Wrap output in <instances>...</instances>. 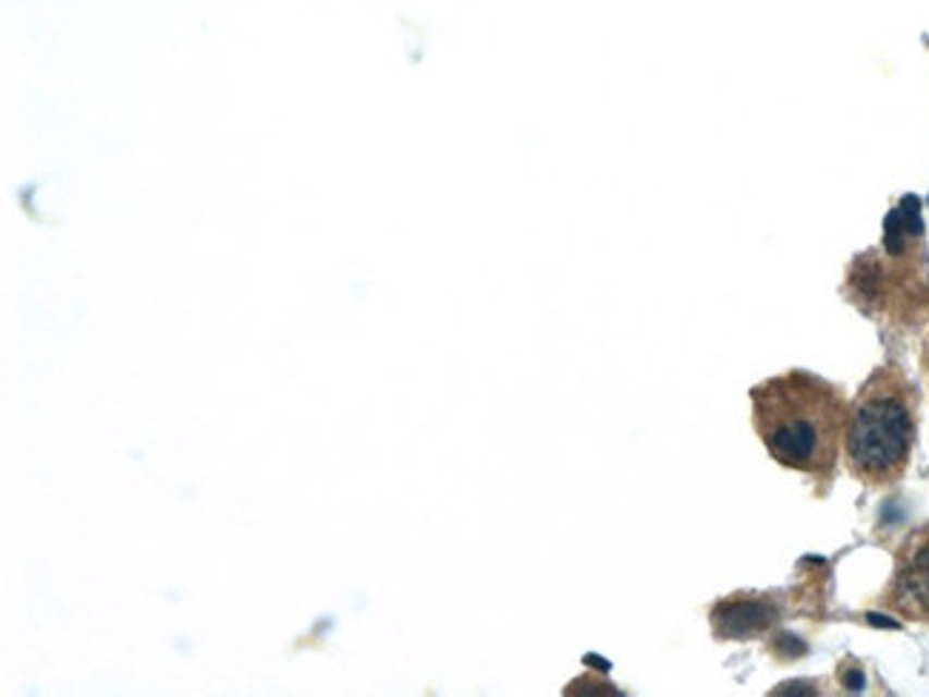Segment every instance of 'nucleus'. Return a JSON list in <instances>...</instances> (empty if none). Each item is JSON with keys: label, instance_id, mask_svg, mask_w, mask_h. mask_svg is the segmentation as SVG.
<instances>
[{"label": "nucleus", "instance_id": "nucleus-1", "mask_svg": "<svg viewBox=\"0 0 929 697\" xmlns=\"http://www.w3.org/2000/svg\"><path fill=\"white\" fill-rule=\"evenodd\" d=\"M753 426L770 457L818 484H830L844 447V394L812 371H784L749 392Z\"/></svg>", "mask_w": 929, "mask_h": 697}, {"label": "nucleus", "instance_id": "nucleus-2", "mask_svg": "<svg viewBox=\"0 0 929 697\" xmlns=\"http://www.w3.org/2000/svg\"><path fill=\"white\" fill-rule=\"evenodd\" d=\"M915 438L918 392L899 366H878L846 412V469L872 489L895 486L907 475Z\"/></svg>", "mask_w": 929, "mask_h": 697}, {"label": "nucleus", "instance_id": "nucleus-3", "mask_svg": "<svg viewBox=\"0 0 929 697\" xmlns=\"http://www.w3.org/2000/svg\"><path fill=\"white\" fill-rule=\"evenodd\" d=\"M846 295L864 315L895 329L921 327L929 311V255L918 200L907 197L887 218L881 249L853 260Z\"/></svg>", "mask_w": 929, "mask_h": 697}, {"label": "nucleus", "instance_id": "nucleus-4", "mask_svg": "<svg viewBox=\"0 0 929 697\" xmlns=\"http://www.w3.org/2000/svg\"><path fill=\"white\" fill-rule=\"evenodd\" d=\"M881 603L904 621L929 626V526H918L899 543Z\"/></svg>", "mask_w": 929, "mask_h": 697}, {"label": "nucleus", "instance_id": "nucleus-5", "mask_svg": "<svg viewBox=\"0 0 929 697\" xmlns=\"http://www.w3.org/2000/svg\"><path fill=\"white\" fill-rule=\"evenodd\" d=\"M921 366H924V375H927V383H929V334H927V341H924V348H921Z\"/></svg>", "mask_w": 929, "mask_h": 697}]
</instances>
